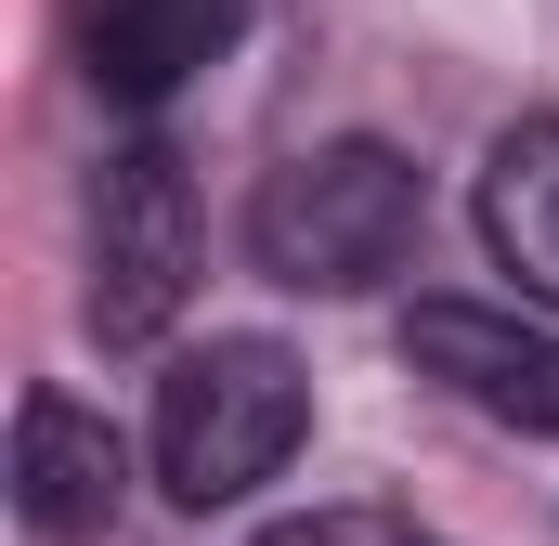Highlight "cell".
Here are the masks:
<instances>
[{"mask_svg": "<svg viewBox=\"0 0 559 546\" xmlns=\"http://www.w3.org/2000/svg\"><path fill=\"white\" fill-rule=\"evenodd\" d=\"M299 429H312L299 352H286V339H209V352H182V365L156 378L143 455H156V495L209 521V508H248V495L274 482L286 455H299Z\"/></svg>", "mask_w": 559, "mask_h": 546, "instance_id": "2", "label": "cell"}, {"mask_svg": "<svg viewBox=\"0 0 559 546\" xmlns=\"http://www.w3.org/2000/svg\"><path fill=\"white\" fill-rule=\"evenodd\" d=\"M481 248H495V273L534 299V312H559V118H508V131L481 143Z\"/></svg>", "mask_w": 559, "mask_h": 546, "instance_id": "7", "label": "cell"}, {"mask_svg": "<svg viewBox=\"0 0 559 546\" xmlns=\"http://www.w3.org/2000/svg\"><path fill=\"white\" fill-rule=\"evenodd\" d=\"M182 299H195V182L156 131L105 143L79 195V325L105 352H143L182 325Z\"/></svg>", "mask_w": 559, "mask_h": 546, "instance_id": "3", "label": "cell"}, {"mask_svg": "<svg viewBox=\"0 0 559 546\" xmlns=\"http://www.w3.org/2000/svg\"><path fill=\"white\" fill-rule=\"evenodd\" d=\"M417 222H429L417 156L378 143V131H338V143H299L286 169H261L248 261L274 286H299V299H365L378 273L417 261Z\"/></svg>", "mask_w": 559, "mask_h": 546, "instance_id": "1", "label": "cell"}, {"mask_svg": "<svg viewBox=\"0 0 559 546\" xmlns=\"http://www.w3.org/2000/svg\"><path fill=\"white\" fill-rule=\"evenodd\" d=\"M404 365L442 378L468 416L521 429V442H559V325L508 312V299H417L404 312Z\"/></svg>", "mask_w": 559, "mask_h": 546, "instance_id": "4", "label": "cell"}, {"mask_svg": "<svg viewBox=\"0 0 559 546\" xmlns=\"http://www.w3.org/2000/svg\"><path fill=\"white\" fill-rule=\"evenodd\" d=\"M261 546H404L391 521H365V508H299V521H274Z\"/></svg>", "mask_w": 559, "mask_h": 546, "instance_id": "8", "label": "cell"}, {"mask_svg": "<svg viewBox=\"0 0 559 546\" xmlns=\"http://www.w3.org/2000/svg\"><path fill=\"white\" fill-rule=\"evenodd\" d=\"M248 39V0H79V66L105 105H169Z\"/></svg>", "mask_w": 559, "mask_h": 546, "instance_id": "6", "label": "cell"}, {"mask_svg": "<svg viewBox=\"0 0 559 546\" xmlns=\"http://www.w3.org/2000/svg\"><path fill=\"white\" fill-rule=\"evenodd\" d=\"M131 508V442L118 416L79 391H26L13 404V521L39 546H105Z\"/></svg>", "mask_w": 559, "mask_h": 546, "instance_id": "5", "label": "cell"}]
</instances>
